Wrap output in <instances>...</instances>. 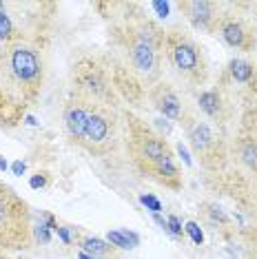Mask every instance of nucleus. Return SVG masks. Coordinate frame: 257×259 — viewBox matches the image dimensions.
Returning <instances> with one entry per match:
<instances>
[{
    "label": "nucleus",
    "mask_w": 257,
    "mask_h": 259,
    "mask_svg": "<svg viewBox=\"0 0 257 259\" xmlns=\"http://www.w3.org/2000/svg\"><path fill=\"white\" fill-rule=\"evenodd\" d=\"M197 107L204 115L208 117L211 122H218L220 126H224L226 122L231 120L233 115V107H231V100L226 96L224 89H206L197 96Z\"/></svg>",
    "instance_id": "ddd939ff"
},
{
    "label": "nucleus",
    "mask_w": 257,
    "mask_h": 259,
    "mask_svg": "<svg viewBox=\"0 0 257 259\" xmlns=\"http://www.w3.org/2000/svg\"><path fill=\"white\" fill-rule=\"evenodd\" d=\"M180 14L189 20V25L197 31L213 33L218 27V20L222 16V9L218 3L211 0H180L178 3Z\"/></svg>",
    "instance_id": "9d476101"
},
{
    "label": "nucleus",
    "mask_w": 257,
    "mask_h": 259,
    "mask_svg": "<svg viewBox=\"0 0 257 259\" xmlns=\"http://www.w3.org/2000/svg\"><path fill=\"white\" fill-rule=\"evenodd\" d=\"M149 100L153 104V109L157 113H162L166 120H175V122H182L186 117V107L184 102L180 100V96L173 91L171 84L166 82H155V84L149 87Z\"/></svg>",
    "instance_id": "9b49d317"
},
{
    "label": "nucleus",
    "mask_w": 257,
    "mask_h": 259,
    "mask_svg": "<svg viewBox=\"0 0 257 259\" xmlns=\"http://www.w3.org/2000/svg\"><path fill=\"white\" fill-rule=\"evenodd\" d=\"M29 184H31V188H42V186H47V178H45V173L40 175V173H36L31 178V182H29Z\"/></svg>",
    "instance_id": "5701e85b"
},
{
    "label": "nucleus",
    "mask_w": 257,
    "mask_h": 259,
    "mask_svg": "<svg viewBox=\"0 0 257 259\" xmlns=\"http://www.w3.org/2000/svg\"><path fill=\"white\" fill-rule=\"evenodd\" d=\"M71 84H73L71 93L89 100V102L111 104V100H113V87H111L107 69L98 60H93V58H82V60L73 64Z\"/></svg>",
    "instance_id": "6e6552de"
},
{
    "label": "nucleus",
    "mask_w": 257,
    "mask_h": 259,
    "mask_svg": "<svg viewBox=\"0 0 257 259\" xmlns=\"http://www.w3.org/2000/svg\"><path fill=\"white\" fill-rule=\"evenodd\" d=\"M213 36L222 38L231 49L244 51V54H250L257 47V33L253 25L237 14H222Z\"/></svg>",
    "instance_id": "1a4fd4ad"
},
{
    "label": "nucleus",
    "mask_w": 257,
    "mask_h": 259,
    "mask_svg": "<svg viewBox=\"0 0 257 259\" xmlns=\"http://www.w3.org/2000/svg\"><path fill=\"white\" fill-rule=\"evenodd\" d=\"M153 9H155L160 16H166V14H168V5H166V3H153Z\"/></svg>",
    "instance_id": "b1692460"
},
{
    "label": "nucleus",
    "mask_w": 257,
    "mask_h": 259,
    "mask_svg": "<svg viewBox=\"0 0 257 259\" xmlns=\"http://www.w3.org/2000/svg\"><path fill=\"white\" fill-rule=\"evenodd\" d=\"M107 239L111 241L113 246H118V248H131L133 244H138V237L133 233H128V231H111L107 235Z\"/></svg>",
    "instance_id": "f3484780"
},
{
    "label": "nucleus",
    "mask_w": 257,
    "mask_h": 259,
    "mask_svg": "<svg viewBox=\"0 0 257 259\" xmlns=\"http://www.w3.org/2000/svg\"><path fill=\"white\" fill-rule=\"evenodd\" d=\"M162 54L171 69L191 87H202L208 78V62L204 56L202 47L191 38V33L182 29H171L164 31V45H162Z\"/></svg>",
    "instance_id": "20e7f679"
},
{
    "label": "nucleus",
    "mask_w": 257,
    "mask_h": 259,
    "mask_svg": "<svg viewBox=\"0 0 257 259\" xmlns=\"http://www.w3.org/2000/svg\"><path fill=\"white\" fill-rule=\"evenodd\" d=\"M235 157L246 170H250L253 175H257V135L253 133H244L235 140Z\"/></svg>",
    "instance_id": "2eb2a0df"
},
{
    "label": "nucleus",
    "mask_w": 257,
    "mask_h": 259,
    "mask_svg": "<svg viewBox=\"0 0 257 259\" xmlns=\"http://www.w3.org/2000/svg\"><path fill=\"white\" fill-rule=\"evenodd\" d=\"M166 228L171 231L173 235H182L184 233V228H182V224H180V220L175 215H171L168 217V222H166Z\"/></svg>",
    "instance_id": "4be33fe9"
},
{
    "label": "nucleus",
    "mask_w": 257,
    "mask_h": 259,
    "mask_svg": "<svg viewBox=\"0 0 257 259\" xmlns=\"http://www.w3.org/2000/svg\"><path fill=\"white\" fill-rule=\"evenodd\" d=\"M80 246H82V252H87V255L91 257H109L113 255V246H109L107 241L98 239V237H84L80 239Z\"/></svg>",
    "instance_id": "dca6fc26"
},
{
    "label": "nucleus",
    "mask_w": 257,
    "mask_h": 259,
    "mask_svg": "<svg viewBox=\"0 0 257 259\" xmlns=\"http://www.w3.org/2000/svg\"><path fill=\"white\" fill-rule=\"evenodd\" d=\"M118 142H120L118 113H115L113 104L91 102L82 142L78 146L96 157H104L118 149Z\"/></svg>",
    "instance_id": "423d86ee"
},
{
    "label": "nucleus",
    "mask_w": 257,
    "mask_h": 259,
    "mask_svg": "<svg viewBox=\"0 0 257 259\" xmlns=\"http://www.w3.org/2000/svg\"><path fill=\"white\" fill-rule=\"evenodd\" d=\"M182 126H184L191 151L195 153L197 162H200L204 168L220 170L226 166V160H229L226 144H224V140H222V135L215 133V128L208 124L206 120L193 115L189 111L186 117L182 120Z\"/></svg>",
    "instance_id": "0eeeda50"
},
{
    "label": "nucleus",
    "mask_w": 257,
    "mask_h": 259,
    "mask_svg": "<svg viewBox=\"0 0 257 259\" xmlns=\"http://www.w3.org/2000/svg\"><path fill=\"white\" fill-rule=\"evenodd\" d=\"M244 259H257V231L244 233Z\"/></svg>",
    "instance_id": "a211bd4d"
},
{
    "label": "nucleus",
    "mask_w": 257,
    "mask_h": 259,
    "mask_svg": "<svg viewBox=\"0 0 257 259\" xmlns=\"http://www.w3.org/2000/svg\"><path fill=\"white\" fill-rule=\"evenodd\" d=\"M226 75H229L231 84L237 87L242 93L253 96L257 93V67L255 62L244 60V58H233L226 67Z\"/></svg>",
    "instance_id": "4468645a"
},
{
    "label": "nucleus",
    "mask_w": 257,
    "mask_h": 259,
    "mask_svg": "<svg viewBox=\"0 0 257 259\" xmlns=\"http://www.w3.org/2000/svg\"><path fill=\"white\" fill-rule=\"evenodd\" d=\"M126 133H128V155L140 173L157 184L180 191L182 188V173L175 164L173 151L160 133H155L144 120L133 113H126Z\"/></svg>",
    "instance_id": "f03ea898"
},
{
    "label": "nucleus",
    "mask_w": 257,
    "mask_h": 259,
    "mask_svg": "<svg viewBox=\"0 0 257 259\" xmlns=\"http://www.w3.org/2000/svg\"><path fill=\"white\" fill-rule=\"evenodd\" d=\"M184 231L191 235V239L195 241V244H200V246H202V241H204V235H202L200 226H197L195 222H189V224H186V228H184Z\"/></svg>",
    "instance_id": "aec40b11"
},
{
    "label": "nucleus",
    "mask_w": 257,
    "mask_h": 259,
    "mask_svg": "<svg viewBox=\"0 0 257 259\" xmlns=\"http://www.w3.org/2000/svg\"><path fill=\"white\" fill-rule=\"evenodd\" d=\"M202 208H204V215L211 217V222H218V224H222V226H224V224H229V215H226L222 208H218L215 204H204Z\"/></svg>",
    "instance_id": "6ab92c4d"
},
{
    "label": "nucleus",
    "mask_w": 257,
    "mask_h": 259,
    "mask_svg": "<svg viewBox=\"0 0 257 259\" xmlns=\"http://www.w3.org/2000/svg\"><path fill=\"white\" fill-rule=\"evenodd\" d=\"M31 239V217L27 202L0 182V246L27 248Z\"/></svg>",
    "instance_id": "39448f33"
},
{
    "label": "nucleus",
    "mask_w": 257,
    "mask_h": 259,
    "mask_svg": "<svg viewBox=\"0 0 257 259\" xmlns=\"http://www.w3.org/2000/svg\"><path fill=\"white\" fill-rule=\"evenodd\" d=\"M47 62L38 40L20 38L0 49V124L16 126L36 104Z\"/></svg>",
    "instance_id": "f257e3e1"
},
{
    "label": "nucleus",
    "mask_w": 257,
    "mask_h": 259,
    "mask_svg": "<svg viewBox=\"0 0 257 259\" xmlns=\"http://www.w3.org/2000/svg\"><path fill=\"white\" fill-rule=\"evenodd\" d=\"M0 49H3V45H0Z\"/></svg>",
    "instance_id": "a878e982"
},
{
    "label": "nucleus",
    "mask_w": 257,
    "mask_h": 259,
    "mask_svg": "<svg viewBox=\"0 0 257 259\" xmlns=\"http://www.w3.org/2000/svg\"><path fill=\"white\" fill-rule=\"evenodd\" d=\"M89 107H91L89 100L75 96V93L69 96V100L62 107V122H64V128H67L69 140H71L73 144L82 142V135L87 128V117H89Z\"/></svg>",
    "instance_id": "f8f14e48"
},
{
    "label": "nucleus",
    "mask_w": 257,
    "mask_h": 259,
    "mask_svg": "<svg viewBox=\"0 0 257 259\" xmlns=\"http://www.w3.org/2000/svg\"><path fill=\"white\" fill-rule=\"evenodd\" d=\"M118 42L131 71L140 75L147 84H155L160 78L162 56H164L162 54L164 31L153 20L138 16L120 27Z\"/></svg>",
    "instance_id": "7ed1b4c3"
},
{
    "label": "nucleus",
    "mask_w": 257,
    "mask_h": 259,
    "mask_svg": "<svg viewBox=\"0 0 257 259\" xmlns=\"http://www.w3.org/2000/svg\"><path fill=\"white\" fill-rule=\"evenodd\" d=\"M140 202H142L144 206H149L153 213H160V210H162V204L157 202L155 197H151V195H142V197H140Z\"/></svg>",
    "instance_id": "412c9836"
},
{
    "label": "nucleus",
    "mask_w": 257,
    "mask_h": 259,
    "mask_svg": "<svg viewBox=\"0 0 257 259\" xmlns=\"http://www.w3.org/2000/svg\"><path fill=\"white\" fill-rule=\"evenodd\" d=\"M22 170H25V164H22V162H16V164H14V173H16V175H20Z\"/></svg>",
    "instance_id": "393cba45"
}]
</instances>
